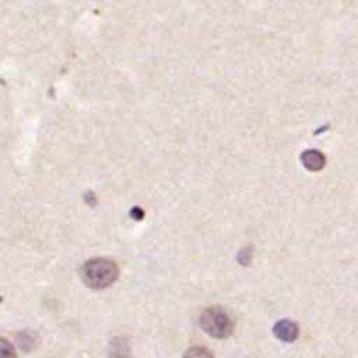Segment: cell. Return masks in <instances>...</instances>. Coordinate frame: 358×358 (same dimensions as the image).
<instances>
[{
  "mask_svg": "<svg viewBox=\"0 0 358 358\" xmlns=\"http://www.w3.org/2000/svg\"><path fill=\"white\" fill-rule=\"evenodd\" d=\"M301 161L309 171H319L326 164L324 155L317 150H308L301 155Z\"/></svg>",
  "mask_w": 358,
  "mask_h": 358,
  "instance_id": "cell-4",
  "label": "cell"
},
{
  "mask_svg": "<svg viewBox=\"0 0 358 358\" xmlns=\"http://www.w3.org/2000/svg\"><path fill=\"white\" fill-rule=\"evenodd\" d=\"M182 358H214V355H213V352L208 348L200 347V345H194V347L187 348Z\"/></svg>",
  "mask_w": 358,
  "mask_h": 358,
  "instance_id": "cell-5",
  "label": "cell"
},
{
  "mask_svg": "<svg viewBox=\"0 0 358 358\" xmlns=\"http://www.w3.org/2000/svg\"><path fill=\"white\" fill-rule=\"evenodd\" d=\"M199 324L204 333L217 340H224L234 333V320L221 306H208L201 310Z\"/></svg>",
  "mask_w": 358,
  "mask_h": 358,
  "instance_id": "cell-2",
  "label": "cell"
},
{
  "mask_svg": "<svg viewBox=\"0 0 358 358\" xmlns=\"http://www.w3.org/2000/svg\"><path fill=\"white\" fill-rule=\"evenodd\" d=\"M83 282L92 289H103L110 287L119 277V267L115 262L105 257L87 260L81 270Z\"/></svg>",
  "mask_w": 358,
  "mask_h": 358,
  "instance_id": "cell-1",
  "label": "cell"
},
{
  "mask_svg": "<svg viewBox=\"0 0 358 358\" xmlns=\"http://www.w3.org/2000/svg\"><path fill=\"white\" fill-rule=\"evenodd\" d=\"M0 358H17L14 345L3 337H0Z\"/></svg>",
  "mask_w": 358,
  "mask_h": 358,
  "instance_id": "cell-6",
  "label": "cell"
},
{
  "mask_svg": "<svg viewBox=\"0 0 358 358\" xmlns=\"http://www.w3.org/2000/svg\"><path fill=\"white\" fill-rule=\"evenodd\" d=\"M273 334L275 338H278L284 343H294L299 336V326L294 320L281 319L274 323Z\"/></svg>",
  "mask_w": 358,
  "mask_h": 358,
  "instance_id": "cell-3",
  "label": "cell"
}]
</instances>
